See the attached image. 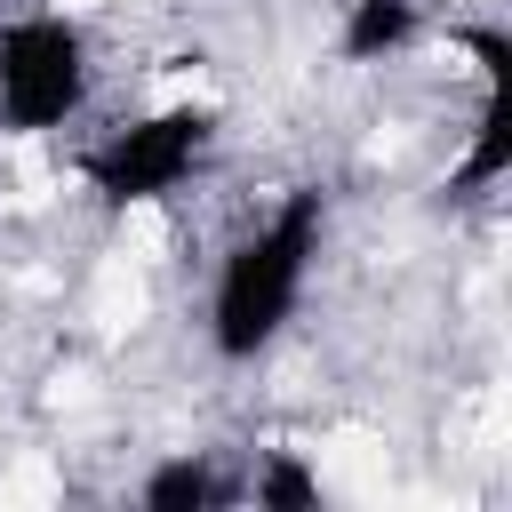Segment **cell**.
<instances>
[{
  "label": "cell",
  "instance_id": "cell-1",
  "mask_svg": "<svg viewBox=\"0 0 512 512\" xmlns=\"http://www.w3.org/2000/svg\"><path fill=\"white\" fill-rule=\"evenodd\" d=\"M312 248H320V200L296 192L256 240H240L224 256V280H216V352L224 360H248L280 336V320L296 312Z\"/></svg>",
  "mask_w": 512,
  "mask_h": 512
},
{
  "label": "cell",
  "instance_id": "cell-2",
  "mask_svg": "<svg viewBox=\"0 0 512 512\" xmlns=\"http://www.w3.org/2000/svg\"><path fill=\"white\" fill-rule=\"evenodd\" d=\"M88 88V56H80V32L64 16H24L0 32V120L40 136L56 120H72Z\"/></svg>",
  "mask_w": 512,
  "mask_h": 512
},
{
  "label": "cell",
  "instance_id": "cell-3",
  "mask_svg": "<svg viewBox=\"0 0 512 512\" xmlns=\"http://www.w3.org/2000/svg\"><path fill=\"white\" fill-rule=\"evenodd\" d=\"M200 144H208V112H152V120H136V128H120L96 160H88V176H96V192L104 200H160V192H176L184 176H192V160H200Z\"/></svg>",
  "mask_w": 512,
  "mask_h": 512
},
{
  "label": "cell",
  "instance_id": "cell-4",
  "mask_svg": "<svg viewBox=\"0 0 512 512\" xmlns=\"http://www.w3.org/2000/svg\"><path fill=\"white\" fill-rule=\"evenodd\" d=\"M416 32V0H352V16H344V56H392L400 40Z\"/></svg>",
  "mask_w": 512,
  "mask_h": 512
},
{
  "label": "cell",
  "instance_id": "cell-5",
  "mask_svg": "<svg viewBox=\"0 0 512 512\" xmlns=\"http://www.w3.org/2000/svg\"><path fill=\"white\" fill-rule=\"evenodd\" d=\"M144 504H152V512H200V504H224V480H216L200 456H176V464H160V472L144 480Z\"/></svg>",
  "mask_w": 512,
  "mask_h": 512
},
{
  "label": "cell",
  "instance_id": "cell-6",
  "mask_svg": "<svg viewBox=\"0 0 512 512\" xmlns=\"http://www.w3.org/2000/svg\"><path fill=\"white\" fill-rule=\"evenodd\" d=\"M504 160H512V120H504V88H488V104H480V144H472V160H464V184H496Z\"/></svg>",
  "mask_w": 512,
  "mask_h": 512
},
{
  "label": "cell",
  "instance_id": "cell-7",
  "mask_svg": "<svg viewBox=\"0 0 512 512\" xmlns=\"http://www.w3.org/2000/svg\"><path fill=\"white\" fill-rule=\"evenodd\" d=\"M256 504H280V512H304V504H320V488H312V472H304V464H272V472L256 480Z\"/></svg>",
  "mask_w": 512,
  "mask_h": 512
}]
</instances>
